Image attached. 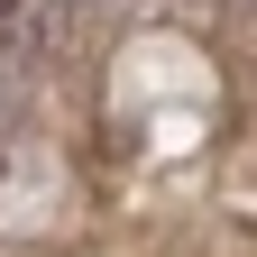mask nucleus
<instances>
[{
    "mask_svg": "<svg viewBox=\"0 0 257 257\" xmlns=\"http://www.w3.org/2000/svg\"><path fill=\"white\" fill-rule=\"evenodd\" d=\"M74 37V0H0V64L28 74Z\"/></svg>",
    "mask_w": 257,
    "mask_h": 257,
    "instance_id": "f257e3e1",
    "label": "nucleus"
},
{
    "mask_svg": "<svg viewBox=\"0 0 257 257\" xmlns=\"http://www.w3.org/2000/svg\"><path fill=\"white\" fill-rule=\"evenodd\" d=\"M10 119H19V74L0 64V128H10Z\"/></svg>",
    "mask_w": 257,
    "mask_h": 257,
    "instance_id": "f03ea898",
    "label": "nucleus"
}]
</instances>
